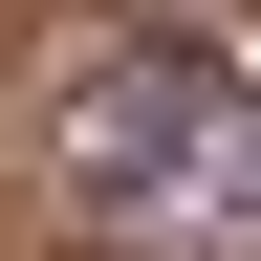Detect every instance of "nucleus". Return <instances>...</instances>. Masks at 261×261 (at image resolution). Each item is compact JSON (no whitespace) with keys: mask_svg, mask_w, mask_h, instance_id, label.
Returning <instances> with one entry per match:
<instances>
[{"mask_svg":"<svg viewBox=\"0 0 261 261\" xmlns=\"http://www.w3.org/2000/svg\"><path fill=\"white\" fill-rule=\"evenodd\" d=\"M44 196L87 261H261V65L87 44L44 87Z\"/></svg>","mask_w":261,"mask_h":261,"instance_id":"obj_1","label":"nucleus"}]
</instances>
